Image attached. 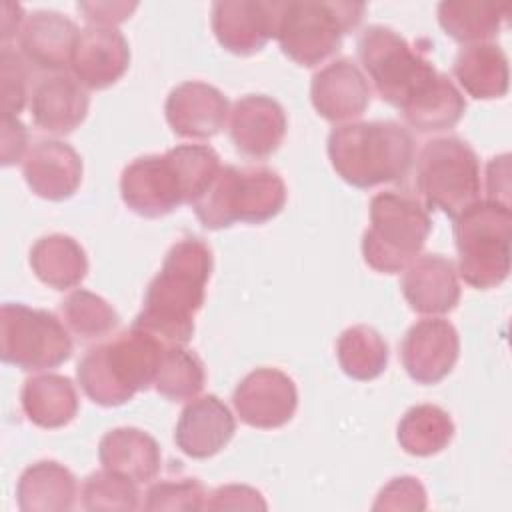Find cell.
Wrapping results in <instances>:
<instances>
[{"mask_svg":"<svg viewBox=\"0 0 512 512\" xmlns=\"http://www.w3.org/2000/svg\"><path fill=\"white\" fill-rule=\"evenodd\" d=\"M212 274V250L188 236L172 244L162 268L150 280L142 310L132 326L152 334L164 346H184L194 334V316L206 298Z\"/></svg>","mask_w":512,"mask_h":512,"instance_id":"6da1fadb","label":"cell"},{"mask_svg":"<svg viewBox=\"0 0 512 512\" xmlns=\"http://www.w3.org/2000/svg\"><path fill=\"white\" fill-rule=\"evenodd\" d=\"M220 170V158L206 144H180L164 154L132 160L120 176L124 204L144 218H160L180 204H192Z\"/></svg>","mask_w":512,"mask_h":512,"instance_id":"7a4b0ae2","label":"cell"},{"mask_svg":"<svg viewBox=\"0 0 512 512\" xmlns=\"http://www.w3.org/2000/svg\"><path fill=\"white\" fill-rule=\"evenodd\" d=\"M328 158L344 182L372 188L406 176L414 160V140L394 120L350 122L328 134Z\"/></svg>","mask_w":512,"mask_h":512,"instance_id":"3957f363","label":"cell"},{"mask_svg":"<svg viewBox=\"0 0 512 512\" xmlns=\"http://www.w3.org/2000/svg\"><path fill=\"white\" fill-rule=\"evenodd\" d=\"M164 344L130 326L112 340L92 346L76 366L84 394L100 406H120L154 384Z\"/></svg>","mask_w":512,"mask_h":512,"instance_id":"277c9868","label":"cell"},{"mask_svg":"<svg viewBox=\"0 0 512 512\" xmlns=\"http://www.w3.org/2000/svg\"><path fill=\"white\" fill-rule=\"evenodd\" d=\"M286 204V184L266 166H220L206 190L192 202L204 228L220 230L234 222L262 224Z\"/></svg>","mask_w":512,"mask_h":512,"instance_id":"5b68a950","label":"cell"},{"mask_svg":"<svg viewBox=\"0 0 512 512\" xmlns=\"http://www.w3.org/2000/svg\"><path fill=\"white\" fill-rule=\"evenodd\" d=\"M432 230L428 208L412 194L382 190L370 200V226L362 234L364 262L396 274L418 258Z\"/></svg>","mask_w":512,"mask_h":512,"instance_id":"8992f818","label":"cell"},{"mask_svg":"<svg viewBox=\"0 0 512 512\" xmlns=\"http://www.w3.org/2000/svg\"><path fill=\"white\" fill-rule=\"evenodd\" d=\"M364 10L362 2L344 0L278 2L274 38L292 62L310 68L340 48L342 38L360 24Z\"/></svg>","mask_w":512,"mask_h":512,"instance_id":"52a82bcc","label":"cell"},{"mask_svg":"<svg viewBox=\"0 0 512 512\" xmlns=\"http://www.w3.org/2000/svg\"><path fill=\"white\" fill-rule=\"evenodd\" d=\"M510 206L478 200L454 218L460 278L478 288H496L510 272Z\"/></svg>","mask_w":512,"mask_h":512,"instance_id":"ba28073f","label":"cell"},{"mask_svg":"<svg viewBox=\"0 0 512 512\" xmlns=\"http://www.w3.org/2000/svg\"><path fill=\"white\" fill-rule=\"evenodd\" d=\"M358 58L378 96L398 110L438 76L418 46L382 24H372L360 32Z\"/></svg>","mask_w":512,"mask_h":512,"instance_id":"9c48e42d","label":"cell"},{"mask_svg":"<svg viewBox=\"0 0 512 512\" xmlns=\"http://www.w3.org/2000/svg\"><path fill=\"white\" fill-rule=\"evenodd\" d=\"M416 190L426 208L450 218L480 200V160L458 136L428 140L416 160Z\"/></svg>","mask_w":512,"mask_h":512,"instance_id":"30bf717a","label":"cell"},{"mask_svg":"<svg viewBox=\"0 0 512 512\" xmlns=\"http://www.w3.org/2000/svg\"><path fill=\"white\" fill-rule=\"evenodd\" d=\"M72 356L64 324L48 310L6 302L0 308V358L20 370H48Z\"/></svg>","mask_w":512,"mask_h":512,"instance_id":"8fae6325","label":"cell"},{"mask_svg":"<svg viewBox=\"0 0 512 512\" xmlns=\"http://www.w3.org/2000/svg\"><path fill=\"white\" fill-rule=\"evenodd\" d=\"M240 420L252 428L272 430L288 424L298 406L294 380L278 368L248 372L232 394Z\"/></svg>","mask_w":512,"mask_h":512,"instance_id":"7c38bea8","label":"cell"},{"mask_svg":"<svg viewBox=\"0 0 512 512\" xmlns=\"http://www.w3.org/2000/svg\"><path fill=\"white\" fill-rule=\"evenodd\" d=\"M460 352L456 328L444 318H424L408 328L400 342V360L418 384H436L446 378Z\"/></svg>","mask_w":512,"mask_h":512,"instance_id":"4fadbf2b","label":"cell"},{"mask_svg":"<svg viewBox=\"0 0 512 512\" xmlns=\"http://www.w3.org/2000/svg\"><path fill=\"white\" fill-rule=\"evenodd\" d=\"M276 0H218L212 30L220 46L238 56L260 52L276 30Z\"/></svg>","mask_w":512,"mask_h":512,"instance_id":"5bb4252c","label":"cell"},{"mask_svg":"<svg viewBox=\"0 0 512 512\" xmlns=\"http://www.w3.org/2000/svg\"><path fill=\"white\" fill-rule=\"evenodd\" d=\"M128 64L130 48L118 28L90 24L80 30L70 68L84 88L104 90L112 86L128 70Z\"/></svg>","mask_w":512,"mask_h":512,"instance_id":"9a60e30c","label":"cell"},{"mask_svg":"<svg viewBox=\"0 0 512 512\" xmlns=\"http://www.w3.org/2000/svg\"><path fill=\"white\" fill-rule=\"evenodd\" d=\"M284 108L270 96L246 94L230 110L228 134L246 158H266L278 150L286 134Z\"/></svg>","mask_w":512,"mask_h":512,"instance_id":"2e32d148","label":"cell"},{"mask_svg":"<svg viewBox=\"0 0 512 512\" xmlns=\"http://www.w3.org/2000/svg\"><path fill=\"white\" fill-rule=\"evenodd\" d=\"M228 98L212 84L188 80L170 90L164 114L176 136L212 138L228 118Z\"/></svg>","mask_w":512,"mask_h":512,"instance_id":"e0dca14e","label":"cell"},{"mask_svg":"<svg viewBox=\"0 0 512 512\" xmlns=\"http://www.w3.org/2000/svg\"><path fill=\"white\" fill-rule=\"evenodd\" d=\"M310 100L314 110L328 122H346L366 112L370 86L356 62L338 58L312 76Z\"/></svg>","mask_w":512,"mask_h":512,"instance_id":"ac0fdd59","label":"cell"},{"mask_svg":"<svg viewBox=\"0 0 512 512\" xmlns=\"http://www.w3.org/2000/svg\"><path fill=\"white\" fill-rule=\"evenodd\" d=\"M28 188L46 200L70 198L82 182V158L62 140H38L22 160Z\"/></svg>","mask_w":512,"mask_h":512,"instance_id":"d6986e66","label":"cell"},{"mask_svg":"<svg viewBox=\"0 0 512 512\" xmlns=\"http://www.w3.org/2000/svg\"><path fill=\"white\" fill-rule=\"evenodd\" d=\"M236 422L228 406L214 394L192 398L182 410L174 442L182 454L202 460L220 452L234 436Z\"/></svg>","mask_w":512,"mask_h":512,"instance_id":"ffe728a7","label":"cell"},{"mask_svg":"<svg viewBox=\"0 0 512 512\" xmlns=\"http://www.w3.org/2000/svg\"><path fill=\"white\" fill-rule=\"evenodd\" d=\"M400 288L410 308L418 314H446L460 300L456 266L442 254H424L412 260L404 268Z\"/></svg>","mask_w":512,"mask_h":512,"instance_id":"44dd1931","label":"cell"},{"mask_svg":"<svg viewBox=\"0 0 512 512\" xmlns=\"http://www.w3.org/2000/svg\"><path fill=\"white\" fill-rule=\"evenodd\" d=\"M78 26L56 10H36L22 22L18 46L36 68L58 72L70 66L78 40Z\"/></svg>","mask_w":512,"mask_h":512,"instance_id":"7402d4cb","label":"cell"},{"mask_svg":"<svg viewBox=\"0 0 512 512\" xmlns=\"http://www.w3.org/2000/svg\"><path fill=\"white\" fill-rule=\"evenodd\" d=\"M90 98L84 86L68 74H52L36 82L30 114L38 128L50 134H70L88 114Z\"/></svg>","mask_w":512,"mask_h":512,"instance_id":"603a6c76","label":"cell"},{"mask_svg":"<svg viewBox=\"0 0 512 512\" xmlns=\"http://www.w3.org/2000/svg\"><path fill=\"white\" fill-rule=\"evenodd\" d=\"M98 458L106 470L136 484L150 482L162 464L158 442L148 432L132 426L108 430L100 438Z\"/></svg>","mask_w":512,"mask_h":512,"instance_id":"cb8c5ba5","label":"cell"},{"mask_svg":"<svg viewBox=\"0 0 512 512\" xmlns=\"http://www.w3.org/2000/svg\"><path fill=\"white\" fill-rule=\"evenodd\" d=\"M74 474L54 460L30 464L18 480L16 500L22 512H66L76 500Z\"/></svg>","mask_w":512,"mask_h":512,"instance_id":"d4e9b609","label":"cell"},{"mask_svg":"<svg viewBox=\"0 0 512 512\" xmlns=\"http://www.w3.org/2000/svg\"><path fill=\"white\" fill-rule=\"evenodd\" d=\"M452 72L466 94L478 100L502 98L508 92V58L492 42L466 44L454 58Z\"/></svg>","mask_w":512,"mask_h":512,"instance_id":"484cf974","label":"cell"},{"mask_svg":"<svg viewBox=\"0 0 512 512\" xmlns=\"http://www.w3.org/2000/svg\"><path fill=\"white\" fill-rule=\"evenodd\" d=\"M20 404L26 418L40 428H62L78 412V394L62 374H38L24 382Z\"/></svg>","mask_w":512,"mask_h":512,"instance_id":"4316f807","label":"cell"},{"mask_svg":"<svg viewBox=\"0 0 512 512\" xmlns=\"http://www.w3.org/2000/svg\"><path fill=\"white\" fill-rule=\"evenodd\" d=\"M30 266L40 282L54 290L78 286L88 272L84 248L66 234H48L30 248Z\"/></svg>","mask_w":512,"mask_h":512,"instance_id":"83f0119b","label":"cell"},{"mask_svg":"<svg viewBox=\"0 0 512 512\" xmlns=\"http://www.w3.org/2000/svg\"><path fill=\"white\" fill-rule=\"evenodd\" d=\"M466 110V100L456 84L440 74L406 106L400 108L406 124L418 132H440L454 128Z\"/></svg>","mask_w":512,"mask_h":512,"instance_id":"f1b7e54d","label":"cell"},{"mask_svg":"<svg viewBox=\"0 0 512 512\" xmlns=\"http://www.w3.org/2000/svg\"><path fill=\"white\" fill-rule=\"evenodd\" d=\"M508 14V6L474 2V0H444L438 4V22L442 30L462 44L488 42L500 32Z\"/></svg>","mask_w":512,"mask_h":512,"instance_id":"f546056e","label":"cell"},{"mask_svg":"<svg viewBox=\"0 0 512 512\" xmlns=\"http://www.w3.org/2000/svg\"><path fill=\"white\" fill-rule=\"evenodd\" d=\"M454 436V422L436 404L412 406L396 428L400 448L412 456H432L444 450Z\"/></svg>","mask_w":512,"mask_h":512,"instance_id":"4dcf8cb0","label":"cell"},{"mask_svg":"<svg viewBox=\"0 0 512 512\" xmlns=\"http://www.w3.org/2000/svg\"><path fill=\"white\" fill-rule=\"evenodd\" d=\"M338 364L354 380H374L388 364V344L378 330L366 324L346 328L336 342Z\"/></svg>","mask_w":512,"mask_h":512,"instance_id":"1f68e13d","label":"cell"},{"mask_svg":"<svg viewBox=\"0 0 512 512\" xmlns=\"http://www.w3.org/2000/svg\"><path fill=\"white\" fill-rule=\"evenodd\" d=\"M206 382L202 360L184 346H166L154 376L156 392L172 402L192 400Z\"/></svg>","mask_w":512,"mask_h":512,"instance_id":"d6a6232c","label":"cell"},{"mask_svg":"<svg viewBox=\"0 0 512 512\" xmlns=\"http://www.w3.org/2000/svg\"><path fill=\"white\" fill-rule=\"evenodd\" d=\"M62 322L82 340H98L110 334L120 318L118 312L90 290H74L60 302Z\"/></svg>","mask_w":512,"mask_h":512,"instance_id":"836d02e7","label":"cell"},{"mask_svg":"<svg viewBox=\"0 0 512 512\" xmlns=\"http://www.w3.org/2000/svg\"><path fill=\"white\" fill-rule=\"evenodd\" d=\"M82 506L86 510H136L138 488L136 482L114 474L110 470L92 472L80 490Z\"/></svg>","mask_w":512,"mask_h":512,"instance_id":"e575fe53","label":"cell"},{"mask_svg":"<svg viewBox=\"0 0 512 512\" xmlns=\"http://www.w3.org/2000/svg\"><path fill=\"white\" fill-rule=\"evenodd\" d=\"M206 490L196 478L162 480L148 488L146 510H204Z\"/></svg>","mask_w":512,"mask_h":512,"instance_id":"d590c367","label":"cell"},{"mask_svg":"<svg viewBox=\"0 0 512 512\" xmlns=\"http://www.w3.org/2000/svg\"><path fill=\"white\" fill-rule=\"evenodd\" d=\"M2 76V116H18L26 104L28 72L20 54L4 44L0 54Z\"/></svg>","mask_w":512,"mask_h":512,"instance_id":"8d00e7d4","label":"cell"},{"mask_svg":"<svg viewBox=\"0 0 512 512\" xmlns=\"http://www.w3.org/2000/svg\"><path fill=\"white\" fill-rule=\"evenodd\" d=\"M426 490L412 476L392 478L380 492L372 510H424Z\"/></svg>","mask_w":512,"mask_h":512,"instance_id":"74e56055","label":"cell"},{"mask_svg":"<svg viewBox=\"0 0 512 512\" xmlns=\"http://www.w3.org/2000/svg\"><path fill=\"white\" fill-rule=\"evenodd\" d=\"M204 510H266L262 494L244 484H226L206 496Z\"/></svg>","mask_w":512,"mask_h":512,"instance_id":"f35d334b","label":"cell"},{"mask_svg":"<svg viewBox=\"0 0 512 512\" xmlns=\"http://www.w3.org/2000/svg\"><path fill=\"white\" fill-rule=\"evenodd\" d=\"M28 130L18 116H2V164L10 166L24 160Z\"/></svg>","mask_w":512,"mask_h":512,"instance_id":"ab89813d","label":"cell"},{"mask_svg":"<svg viewBox=\"0 0 512 512\" xmlns=\"http://www.w3.org/2000/svg\"><path fill=\"white\" fill-rule=\"evenodd\" d=\"M78 10L84 12V18L98 26H114L130 18L136 10V4L126 2H78Z\"/></svg>","mask_w":512,"mask_h":512,"instance_id":"60d3db41","label":"cell"},{"mask_svg":"<svg viewBox=\"0 0 512 512\" xmlns=\"http://www.w3.org/2000/svg\"><path fill=\"white\" fill-rule=\"evenodd\" d=\"M2 12H4V16H2V40L6 42L8 38L20 34L24 18H22V6H18V4L6 2L2 6Z\"/></svg>","mask_w":512,"mask_h":512,"instance_id":"b9f144b4","label":"cell"}]
</instances>
